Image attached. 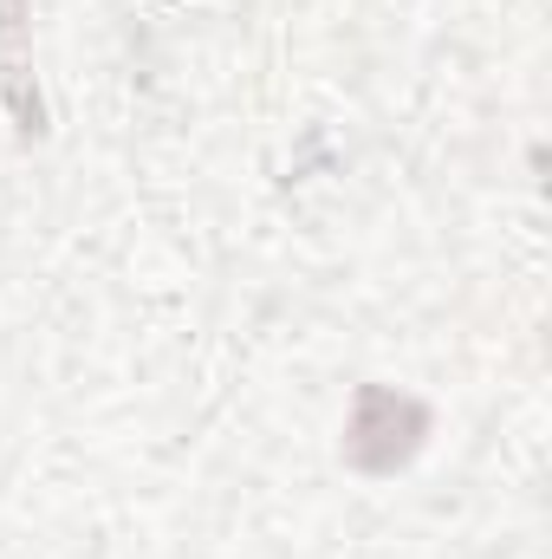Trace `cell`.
Listing matches in <instances>:
<instances>
[{"instance_id":"2","label":"cell","mask_w":552,"mask_h":559,"mask_svg":"<svg viewBox=\"0 0 552 559\" xmlns=\"http://www.w3.org/2000/svg\"><path fill=\"white\" fill-rule=\"evenodd\" d=\"M0 98L20 124V138L46 131V105L33 85V39H26V0H0Z\"/></svg>"},{"instance_id":"1","label":"cell","mask_w":552,"mask_h":559,"mask_svg":"<svg viewBox=\"0 0 552 559\" xmlns=\"http://www.w3.org/2000/svg\"><path fill=\"white\" fill-rule=\"evenodd\" d=\"M422 436H429V411L416 397L364 384L358 404H351V423H345V462L364 468V475H391L422 449Z\"/></svg>"}]
</instances>
